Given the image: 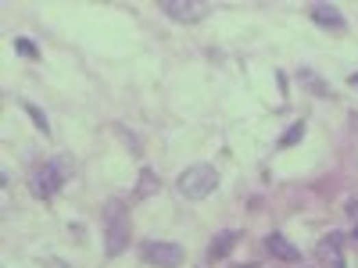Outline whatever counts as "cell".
Masks as SVG:
<instances>
[{
    "instance_id": "obj_1",
    "label": "cell",
    "mask_w": 358,
    "mask_h": 268,
    "mask_svg": "<svg viewBox=\"0 0 358 268\" xmlns=\"http://www.w3.org/2000/svg\"><path fill=\"white\" fill-rule=\"evenodd\" d=\"M101 226H104V250L107 258H118L129 247V208L126 200L112 197L101 211Z\"/></svg>"
},
{
    "instance_id": "obj_2",
    "label": "cell",
    "mask_w": 358,
    "mask_h": 268,
    "mask_svg": "<svg viewBox=\"0 0 358 268\" xmlns=\"http://www.w3.org/2000/svg\"><path fill=\"white\" fill-rule=\"evenodd\" d=\"M215 186H219V172L212 165H190V168H183L179 179H176V190L186 200H205L215 193Z\"/></svg>"
},
{
    "instance_id": "obj_3",
    "label": "cell",
    "mask_w": 358,
    "mask_h": 268,
    "mask_svg": "<svg viewBox=\"0 0 358 268\" xmlns=\"http://www.w3.org/2000/svg\"><path fill=\"white\" fill-rule=\"evenodd\" d=\"M72 179V165H68V157H54V161H47L43 168L33 172V193L40 200H51L61 186H65Z\"/></svg>"
},
{
    "instance_id": "obj_4",
    "label": "cell",
    "mask_w": 358,
    "mask_h": 268,
    "mask_svg": "<svg viewBox=\"0 0 358 268\" xmlns=\"http://www.w3.org/2000/svg\"><path fill=\"white\" fill-rule=\"evenodd\" d=\"M144 258L151 265H158V268H179L183 265V247L179 243H168V240H151L144 243Z\"/></svg>"
},
{
    "instance_id": "obj_5",
    "label": "cell",
    "mask_w": 358,
    "mask_h": 268,
    "mask_svg": "<svg viewBox=\"0 0 358 268\" xmlns=\"http://www.w3.org/2000/svg\"><path fill=\"white\" fill-rule=\"evenodd\" d=\"M158 11H165L172 22H201L208 4H201V0H158Z\"/></svg>"
},
{
    "instance_id": "obj_6",
    "label": "cell",
    "mask_w": 358,
    "mask_h": 268,
    "mask_svg": "<svg viewBox=\"0 0 358 268\" xmlns=\"http://www.w3.org/2000/svg\"><path fill=\"white\" fill-rule=\"evenodd\" d=\"M340 240H344L340 232H330V236H322V240H319L316 258H319L322 268H348L344 265V254H340Z\"/></svg>"
},
{
    "instance_id": "obj_7",
    "label": "cell",
    "mask_w": 358,
    "mask_h": 268,
    "mask_svg": "<svg viewBox=\"0 0 358 268\" xmlns=\"http://www.w3.org/2000/svg\"><path fill=\"white\" fill-rule=\"evenodd\" d=\"M266 250H269V254L272 258H279V261H301V250L298 247H294L290 240H287V236H279V232H269L266 236Z\"/></svg>"
},
{
    "instance_id": "obj_8",
    "label": "cell",
    "mask_w": 358,
    "mask_h": 268,
    "mask_svg": "<svg viewBox=\"0 0 358 268\" xmlns=\"http://www.w3.org/2000/svg\"><path fill=\"white\" fill-rule=\"evenodd\" d=\"M312 22L340 33V29H344V14H340V8H333V4H312Z\"/></svg>"
},
{
    "instance_id": "obj_9",
    "label": "cell",
    "mask_w": 358,
    "mask_h": 268,
    "mask_svg": "<svg viewBox=\"0 0 358 268\" xmlns=\"http://www.w3.org/2000/svg\"><path fill=\"white\" fill-rule=\"evenodd\" d=\"M237 240H240V232H237V229H226V232H219V236L212 240V247H208V261H222V258L229 254V250L237 247Z\"/></svg>"
},
{
    "instance_id": "obj_10",
    "label": "cell",
    "mask_w": 358,
    "mask_h": 268,
    "mask_svg": "<svg viewBox=\"0 0 358 268\" xmlns=\"http://www.w3.org/2000/svg\"><path fill=\"white\" fill-rule=\"evenodd\" d=\"M158 172L154 168H140V186H136V197L144 200V197H151V193H158Z\"/></svg>"
},
{
    "instance_id": "obj_11",
    "label": "cell",
    "mask_w": 358,
    "mask_h": 268,
    "mask_svg": "<svg viewBox=\"0 0 358 268\" xmlns=\"http://www.w3.org/2000/svg\"><path fill=\"white\" fill-rule=\"evenodd\" d=\"M301 83H305L308 90H312L316 97H330V86H326V83H322V79H319L312 68H301Z\"/></svg>"
},
{
    "instance_id": "obj_12",
    "label": "cell",
    "mask_w": 358,
    "mask_h": 268,
    "mask_svg": "<svg viewBox=\"0 0 358 268\" xmlns=\"http://www.w3.org/2000/svg\"><path fill=\"white\" fill-rule=\"evenodd\" d=\"M301 139H305V125L298 122V125H290V129L279 136V147H294V144H301Z\"/></svg>"
},
{
    "instance_id": "obj_13",
    "label": "cell",
    "mask_w": 358,
    "mask_h": 268,
    "mask_svg": "<svg viewBox=\"0 0 358 268\" xmlns=\"http://www.w3.org/2000/svg\"><path fill=\"white\" fill-rule=\"evenodd\" d=\"M25 111H29V118H33V122H36V129H40L43 136H47V133H51V125H47V115L40 111V107H36V104H25Z\"/></svg>"
},
{
    "instance_id": "obj_14",
    "label": "cell",
    "mask_w": 358,
    "mask_h": 268,
    "mask_svg": "<svg viewBox=\"0 0 358 268\" xmlns=\"http://www.w3.org/2000/svg\"><path fill=\"white\" fill-rule=\"evenodd\" d=\"M14 51H18L22 57H29V61H36V57H40V54H36V46L29 43L25 36H18V40H14Z\"/></svg>"
},
{
    "instance_id": "obj_15",
    "label": "cell",
    "mask_w": 358,
    "mask_h": 268,
    "mask_svg": "<svg viewBox=\"0 0 358 268\" xmlns=\"http://www.w3.org/2000/svg\"><path fill=\"white\" fill-rule=\"evenodd\" d=\"M348 215H351V218H358V200H348Z\"/></svg>"
},
{
    "instance_id": "obj_16",
    "label": "cell",
    "mask_w": 358,
    "mask_h": 268,
    "mask_svg": "<svg viewBox=\"0 0 358 268\" xmlns=\"http://www.w3.org/2000/svg\"><path fill=\"white\" fill-rule=\"evenodd\" d=\"M351 83H355V86H358V75H351Z\"/></svg>"
},
{
    "instance_id": "obj_17",
    "label": "cell",
    "mask_w": 358,
    "mask_h": 268,
    "mask_svg": "<svg viewBox=\"0 0 358 268\" xmlns=\"http://www.w3.org/2000/svg\"><path fill=\"white\" fill-rule=\"evenodd\" d=\"M355 240H358V229H355Z\"/></svg>"
},
{
    "instance_id": "obj_18",
    "label": "cell",
    "mask_w": 358,
    "mask_h": 268,
    "mask_svg": "<svg viewBox=\"0 0 358 268\" xmlns=\"http://www.w3.org/2000/svg\"><path fill=\"white\" fill-rule=\"evenodd\" d=\"M244 268H255V265H244Z\"/></svg>"
}]
</instances>
